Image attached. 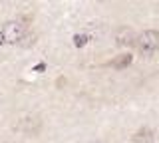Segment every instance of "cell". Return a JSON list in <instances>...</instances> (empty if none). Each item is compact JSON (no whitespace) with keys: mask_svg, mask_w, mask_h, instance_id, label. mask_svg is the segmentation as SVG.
<instances>
[{"mask_svg":"<svg viewBox=\"0 0 159 143\" xmlns=\"http://www.w3.org/2000/svg\"><path fill=\"white\" fill-rule=\"evenodd\" d=\"M6 44H20L24 36H26V24H22L20 20H10L0 28Z\"/></svg>","mask_w":159,"mask_h":143,"instance_id":"1","label":"cell"},{"mask_svg":"<svg viewBox=\"0 0 159 143\" xmlns=\"http://www.w3.org/2000/svg\"><path fill=\"white\" fill-rule=\"evenodd\" d=\"M137 50L141 54H153L159 50V30H145L137 36L135 42Z\"/></svg>","mask_w":159,"mask_h":143,"instance_id":"2","label":"cell"},{"mask_svg":"<svg viewBox=\"0 0 159 143\" xmlns=\"http://www.w3.org/2000/svg\"><path fill=\"white\" fill-rule=\"evenodd\" d=\"M135 42H137V36H135V32H133L131 28L121 26L116 32V44L117 46H133Z\"/></svg>","mask_w":159,"mask_h":143,"instance_id":"3","label":"cell"},{"mask_svg":"<svg viewBox=\"0 0 159 143\" xmlns=\"http://www.w3.org/2000/svg\"><path fill=\"white\" fill-rule=\"evenodd\" d=\"M153 141H155V133L151 129H147V127L139 129L137 133H133V137H131V143H153Z\"/></svg>","mask_w":159,"mask_h":143,"instance_id":"4","label":"cell"},{"mask_svg":"<svg viewBox=\"0 0 159 143\" xmlns=\"http://www.w3.org/2000/svg\"><path fill=\"white\" fill-rule=\"evenodd\" d=\"M131 60H133V58L129 56V54H123V56H117L116 60L109 62V66L116 68V70H123V68H127L129 64H131Z\"/></svg>","mask_w":159,"mask_h":143,"instance_id":"5","label":"cell"},{"mask_svg":"<svg viewBox=\"0 0 159 143\" xmlns=\"http://www.w3.org/2000/svg\"><path fill=\"white\" fill-rule=\"evenodd\" d=\"M88 40H89V36H86V34H76V36H74V46L84 48L88 44Z\"/></svg>","mask_w":159,"mask_h":143,"instance_id":"6","label":"cell"},{"mask_svg":"<svg viewBox=\"0 0 159 143\" xmlns=\"http://www.w3.org/2000/svg\"><path fill=\"white\" fill-rule=\"evenodd\" d=\"M46 70V64H38V66H34V72H44Z\"/></svg>","mask_w":159,"mask_h":143,"instance_id":"7","label":"cell"},{"mask_svg":"<svg viewBox=\"0 0 159 143\" xmlns=\"http://www.w3.org/2000/svg\"><path fill=\"white\" fill-rule=\"evenodd\" d=\"M2 44H6V42H4V36H2V32H0V46H2Z\"/></svg>","mask_w":159,"mask_h":143,"instance_id":"8","label":"cell"},{"mask_svg":"<svg viewBox=\"0 0 159 143\" xmlns=\"http://www.w3.org/2000/svg\"><path fill=\"white\" fill-rule=\"evenodd\" d=\"M93 143H102V141H93Z\"/></svg>","mask_w":159,"mask_h":143,"instance_id":"9","label":"cell"},{"mask_svg":"<svg viewBox=\"0 0 159 143\" xmlns=\"http://www.w3.org/2000/svg\"><path fill=\"white\" fill-rule=\"evenodd\" d=\"M157 6H159V4H157Z\"/></svg>","mask_w":159,"mask_h":143,"instance_id":"10","label":"cell"}]
</instances>
